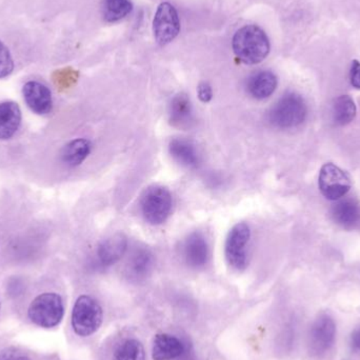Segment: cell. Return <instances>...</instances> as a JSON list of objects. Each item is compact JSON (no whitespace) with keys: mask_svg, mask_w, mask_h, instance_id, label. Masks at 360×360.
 Segmentation results:
<instances>
[{"mask_svg":"<svg viewBox=\"0 0 360 360\" xmlns=\"http://www.w3.org/2000/svg\"><path fill=\"white\" fill-rule=\"evenodd\" d=\"M235 55L247 65H256L266 59L270 52L268 36L256 25H245L233 38Z\"/></svg>","mask_w":360,"mask_h":360,"instance_id":"obj_1","label":"cell"},{"mask_svg":"<svg viewBox=\"0 0 360 360\" xmlns=\"http://www.w3.org/2000/svg\"><path fill=\"white\" fill-rule=\"evenodd\" d=\"M103 308L89 295L77 298L72 311V328L80 338H88L98 331L103 323Z\"/></svg>","mask_w":360,"mask_h":360,"instance_id":"obj_2","label":"cell"},{"mask_svg":"<svg viewBox=\"0 0 360 360\" xmlns=\"http://www.w3.org/2000/svg\"><path fill=\"white\" fill-rule=\"evenodd\" d=\"M308 108L304 98L295 93L283 95L269 113V120L279 129H291L300 126L306 120Z\"/></svg>","mask_w":360,"mask_h":360,"instance_id":"obj_3","label":"cell"},{"mask_svg":"<svg viewBox=\"0 0 360 360\" xmlns=\"http://www.w3.org/2000/svg\"><path fill=\"white\" fill-rule=\"evenodd\" d=\"M32 323L44 329L57 327L65 315L63 298L56 293H44L31 302L27 311Z\"/></svg>","mask_w":360,"mask_h":360,"instance_id":"obj_4","label":"cell"},{"mask_svg":"<svg viewBox=\"0 0 360 360\" xmlns=\"http://www.w3.org/2000/svg\"><path fill=\"white\" fill-rule=\"evenodd\" d=\"M172 195L164 186H151L141 198V207L145 219L153 226L164 224L172 211Z\"/></svg>","mask_w":360,"mask_h":360,"instance_id":"obj_5","label":"cell"},{"mask_svg":"<svg viewBox=\"0 0 360 360\" xmlns=\"http://www.w3.org/2000/svg\"><path fill=\"white\" fill-rule=\"evenodd\" d=\"M319 186L321 194L329 200L338 201L348 194L352 188L350 177L336 165L329 162L321 167Z\"/></svg>","mask_w":360,"mask_h":360,"instance_id":"obj_6","label":"cell"},{"mask_svg":"<svg viewBox=\"0 0 360 360\" xmlns=\"http://www.w3.org/2000/svg\"><path fill=\"white\" fill-rule=\"evenodd\" d=\"M251 230L247 224H237L229 233L226 243V258L234 270L243 271L248 266V245Z\"/></svg>","mask_w":360,"mask_h":360,"instance_id":"obj_7","label":"cell"},{"mask_svg":"<svg viewBox=\"0 0 360 360\" xmlns=\"http://www.w3.org/2000/svg\"><path fill=\"white\" fill-rule=\"evenodd\" d=\"M180 23L174 6L164 2L158 6L153 21L154 36L160 44H167L179 35Z\"/></svg>","mask_w":360,"mask_h":360,"instance_id":"obj_8","label":"cell"},{"mask_svg":"<svg viewBox=\"0 0 360 360\" xmlns=\"http://www.w3.org/2000/svg\"><path fill=\"white\" fill-rule=\"evenodd\" d=\"M335 336L336 325L333 319L330 315H321L311 328V351L316 355L323 354L333 346Z\"/></svg>","mask_w":360,"mask_h":360,"instance_id":"obj_9","label":"cell"},{"mask_svg":"<svg viewBox=\"0 0 360 360\" xmlns=\"http://www.w3.org/2000/svg\"><path fill=\"white\" fill-rule=\"evenodd\" d=\"M23 98L32 112L46 115L52 111V93L41 82H27L22 88Z\"/></svg>","mask_w":360,"mask_h":360,"instance_id":"obj_10","label":"cell"},{"mask_svg":"<svg viewBox=\"0 0 360 360\" xmlns=\"http://www.w3.org/2000/svg\"><path fill=\"white\" fill-rule=\"evenodd\" d=\"M186 354V345L171 334H158L153 340L152 357L154 360H176Z\"/></svg>","mask_w":360,"mask_h":360,"instance_id":"obj_11","label":"cell"},{"mask_svg":"<svg viewBox=\"0 0 360 360\" xmlns=\"http://www.w3.org/2000/svg\"><path fill=\"white\" fill-rule=\"evenodd\" d=\"M184 257L188 266L193 269L202 268L209 259V245L201 233L194 232L186 239Z\"/></svg>","mask_w":360,"mask_h":360,"instance_id":"obj_12","label":"cell"},{"mask_svg":"<svg viewBox=\"0 0 360 360\" xmlns=\"http://www.w3.org/2000/svg\"><path fill=\"white\" fill-rule=\"evenodd\" d=\"M334 221L346 229L355 230L360 228V203L353 198L340 199L332 207Z\"/></svg>","mask_w":360,"mask_h":360,"instance_id":"obj_13","label":"cell"},{"mask_svg":"<svg viewBox=\"0 0 360 360\" xmlns=\"http://www.w3.org/2000/svg\"><path fill=\"white\" fill-rule=\"evenodd\" d=\"M127 238L122 234H115L103 240L97 249V259L101 266L116 264L127 251Z\"/></svg>","mask_w":360,"mask_h":360,"instance_id":"obj_14","label":"cell"},{"mask_svg":"<svg viewBox=\"0 0 360 360\" xmlns=\"http://www.w3.org/2000/svg\"><path fill=\"white\" fill-rule=\"evenodd\" d=\"M277 88V77L270 71L252 74L247 80V91L253 98L262 101L268 98Z\"/></svg>","mask_w":360,"mask_h":360,"instance_id":"obj_15","label":"cell"},{"mask_svg":"<svg viewBox=\"0 0 360 360\" xmlns=\"http://www.w3.org/2000/svg\"><path fill=\"white\" fill-rule=\"evenodd\" d=\"M21 124V110L16 103H0V139L6 141L14 136Z\"/></svg>","mask_w":360,"mask_h":360,"instance_id":"obj_16","label":"cell"},{"mask_svg":"<svg viewBox=\"0 0 360 360\" xmlns=\"http://www.w3.org/2000/svg\"><path fill=\"white\" fill-rule=\"evenodd\" d=\"M92 145L88 139H78L70 141L61 151V160L65 166L75 168L80 166L91 153Z\"/></svg>","mask_w":360,"mask_h":360,"instance_id":"obj_17","label":"cell"},{"mask_svg":"<svg viewBox=\"0 0 360 360\" xmlns=\"http://www.w3.org/2000/svg\"><path fill=\"white\" fill-rule=\"evenodd\" d=\"M170 120L173 126L179 128L188 127L192 122V105L186 94L176 95L171 101Z\"/></svg>","mask_w":360,"mask_h":360,"instance_id":"obj_18","label":"cell"},{"mask_svg":"<svg viewBox=\"0 0 360 360\" xmlns=\"http://www.w3.org/2000/svg\"><path fill=\"white\" fill-rule=\"evenodd\" d=\"M171 155L182 166L196 168L199 165V155L196 148L184 139H173L170 143Z\"/></svg>","mask_w":360,"mask_h":360,"instance_id":"obj_19","label":"cell"},{"mask_svg":"<svg viewBox=\"0 0 360 360\" xmlns=\"http://www.w3.org/2000/svg\"><path fill=\"white\" fill-rule=\"evenodd\" d=\"M153 264V254L146 248H139L135 250L134 253L131 256L129 262V273L134 278H143L151 272Z\"/></svg>","mask_w":360,"mask_h":360,"instance_id":"obj_20","label":"cell"},{"mask_svg":"<svg viewBox=\"0 0 360 360\" xmlns=\"http://www.w3.org/2000/svg\"><path fill=\"white\" fill-rule=\"evenodd\" d=\"M356 116V105L349 95H342L336 99L333 107V120L338 126H347Z\"/></svg>","mask_w":360,"mask_h":360,"instance_id":"obj_21","label":"cell"},{"mask_svg":"<svg viewBox=\"0 0 360 360\" xmlns=\"http://www.w3.org/2000/svg\"><path fill=\"white\" fill-rule=\"evenodd\" d=\"M113 360H146L145 348L139 340L129 338L118 345Z\"/></svg>","mask_w":360,"mask_h":360,"instance_id":"obj_22","label":"cell"},{"mask_svg":"<svg viewBox=\"0 0 360 360\" xmlns=\"http://www.w3.org/2000/svg\"><path fill=\"white\" fill-rule=\"evenodd\" d=\"M132 11L130 0H105L103 15L108 21H118L124 18Z\"/></svg>","mask_w":360,"mask_h":360,"instance_id":"obj_23","label":"cell"},{"mask_svg":"<svg viewBox=\"0 0 360 360\" xmlns=\"http://www.w3.org/2000/svg\"><path fill=\"white\" fill-rule=\"evenodd\" d=\"M14 70V61L6 44L0 40V78L10 75Z\"/></svg>","mask_w":360,"mask_h":360,"instance_id":"obj_24","label":"cell"},{"mask_svg":"<svg viewBox=\"0 0 360 360\" xmlns=\"http://www.w3.org/2000/svg\"><path fill=\"white\" fill-rule=\"evenodd\" d=\"M0 360H31L27 355L16 349H6L0 352Z\"/></svg>","mask_w":360,"mask_h":360,"instance_id":"obj_25","label":"cell"},{"mask_svg":"<svg viewBox=\"0 0 360 360\" xmlns=\"http://www.w3.org/2000/svg\"><path fill=\"white\" fill-rule=\"evenodd\" d=\"M351 84L354 88L360 89V63L359 60H354L352 63L350 72Z\"/></svg>","mask_w":360,"mask_h":360,"instance_id":"obj_26","label":"cell"},{"mask_svg":"<svg viewBox=\"0 0 360 360\" xmlns=\"http://www.w3.org/2000/svg\"><path fill=\"white\" fill-rule=\"evenodd\" d=\"M198 96L203 103H207V101H211L212 97H213V92H212V88L210 86V84H207V82H201L199 84Z\"/></svg>","mask_w":360,"mask_h":360,"instance_id":"obj_27","label":"cell"},{"mask_svg":"<svg viewBox=\"0 0 360 360\" xmlns=\"http://www.w3.org/2000/svg\"><path fill=\"white\" fill-rule=\"evenodd\" d=\"M352 342L353 346H354L355 348L359 349L360 350V328H359L357 330H355L354 333H353Z\"/></svg>","mask_w":360,"mask_h":360,"instance_id":"obj_28","label":"cell"},{"mask_svg":"<svg viewBox=\"0 0 360 360\" xmlns=\"http://www.w3.org/2000/svg\"><path fill=\"white\" fill-rule=\"evenodd\" d=\"M0 306H1V304H0Z\"/></svg>","mask_w":360,"mask_h":360,"instance_id":"obj_29","label":"cell"}]
</instances>
